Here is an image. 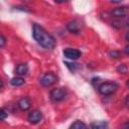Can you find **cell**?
Listing matches in <instances>:
<instances>
[{"label": "cell", "instance_id": "1", "mask_svg": "<svg viewBox=\"0 0 129 129\" xmlns=\"http://www.w3.org/2000/svg\"><path fill=\"white\" fill-rule=\"evenodd\" d=\"M32 36L36 42L46 49H53L55 46L54 37L49 34L43 27L38 24H33L32 26Z\"/></svg>", "mask_w": 129, "mask_h": 129}, {"label": "cell", "instance_id": "2", "mask_svg": "<svg viewBox=\"0 0 129 129\" xmlns=\"http://www.w3.org/2000/svg\"><path fill=\"white\" fill-rule=\"evenodd\" d=\"M118 88L119 85L115 82H105L98 87V92L103 96H109L115 93Z\"/></svg>", "mask_w": 129, "mask_h": 129}, {"label": "cell", "instance_id": "3", "mask_svg": "<svg viewBox=\"0 0 129 129\" xmlns=\"http://www.w3.org/2000/svg\"><path fill=\"white\" fill-rule=\"evenodd\" d=\"M50 99L54 102H59L61 100H63L67 96V91L64 88H56V89H53L51 90L50 94Z\"/></svg>", "mask_w": 129, "mask_h": 129}, {"label": "cell", "instance_id": "4", "mask_svg": "<svg viewBox=\"0 0 129 129\" xmlns=\"http://www.w3.org/2000/svg\"><path fill=\"white\" fill-rule=\"evenodd\" d=\"M57 81V77L52 73H46L40 79V84L43 87H50Z\"/></svg>", "mask_w": 129, "mask_h": 129}, {"label": "cell", "instance_id": "5", "mask_svg": "<svg viewBox=\"0 0 129 129\" xmlns=\"http://www.w3.org/2000/svg\"><path fill=\"white\" fill-rule=\"evenodd\" d=\"M27 119H28V121H29L31 124H37V123H39V122L41 121V119H42V114H41V112L38 111V110H32V111L28 114Z\"/></svg>", "mask_w": 129, "mask_h": 129}, {"label": "cell", "instance_id": "6", "mask_svg": "<svg viewBox=\"0 0 129 129\" xmlns=\"http://www.w3.org/2000/svg\"><path fill=\"white\" fill-rule=\"evenodd\" d=\"M63 55L69 59L75 60L81 56V51L78 49H75V48H66L63 50Z\"/></svg>", "mask_w": 129, "mask_h": 129}, {"label": "cell", "instance_id": "7", "mask_svg": "<svg viewBox=\"0 0 129 129\" xmlns=\"http://www.w3.org/2000/svg\"><path fill=\"white\" fill-rule=\"evenodd\" d=\"M129 13V7L122 6V7H117L111 11V14L114 17H124Z\"/></svg>", "mask_w": 129, "mask_h": 129}, {"label": "cell", "instance_id": "8", "mask_svg": "<svg viewBox=\"0 0 129 129\" xmlns=\"http://www.w3.org/2000/svg\"><path fill=\"white\" fill-rule=\"evenodd\" d=\"M17 106H18V108H19L21 111H27V110H29L30 107H31V102H30V100H29L27 97H23V98H21V99L18 101Z\"/></svg>", "mask_w": 129, "mask_h": 129}, {"label": "cell", "instance_id": "9", "mask_svg": "<svg viewBox=\"0 0 129 129\" xmlns=\"http://www.w3.org/2000/svg\"><path fill=\"white\" fill-rule=\"evenodd\" d=\"M67 29L70 32H72V33H79V31H80V25H79V23L76 20H73V21H70L67 24Z\"/></svg>", "mask_w": 129, "mask_h": 129}, {"label": "cell", "instance_id": "10", "mask_svg": "<svg viewBox=\"0 0 129 129\" xmlns=\"http://www.w3.org/2000/svg\"><path fill=\"white\" fill-rule=\"evenodd\" d=\"M27 72H28V66L26 64V63H20V64H18L17 67H16V69H15V73H16V75H18V76H25L26 74H27Z\"/></svg>", "mask_w": 129, "mask_h": 129}, {"label": "cell", "instance_id": "11", "mask_svg": "<svg viewBox=\"0 0 129 129\" xmlns=\"http://www.w3.org/2000/svg\"><path fill=\"white\" fill-rule=\"evenodd\" d=\"M24 83H25L24 79L21 78L20 76H19V77L12 78L11 81H10V84H11V86H13V87H20V86H22Z\"/></svg>", "mask_w": 129, "mask_h": 129}, {"label": "cell", "instance_id": "12", "mask_svg": "<svg viewBox=\"0 0 129 129\" xmlns=\"http://www.w3.org/2000/svg\"><path fill=\"white\" fill-rule=\"evenodd\" d=\"M90 126L94 129H105L108 127V123L105 121H96V122H93Z\"/></svg>", "mask_w": 129, "mask_h": 129}, {"label": "cell", "instance_id": "13", "mask_svg": "<svg viewBox=\"0 0 129 129\" xmlns=\"http://www.w3.org/2000/svg\"><path fill=\"white\" fill-rule=\"evenodd\" d=\"M87 127H88V125L85 124L84 122L80 121V120L75 121V122L71 125V128H74V129H82V128H87Z\"/></svg>", "mask_w": 129, "mask_h": 129}, {"label": "cell", "instance_id": "14", "mask_svg": "<svg viewBox=\"0 0 129 129\" xmlns=\"http://www.w3.org/2000/svg\"><path fill=\"white\" fill-rule=\"evenodd\" d=\"M7 116H8V111L5 108H2L1 111H0V118H1V120H5Z\"/></svg>", "mask_w": 129, "mask_h": 129}, {"label": "cell", "instance_id": "15", "mask_svg": "<svg viewBox=\"0 0 129 129\" xmlns=\"http://www.w3.org/2000/svg\"><path fill=\"white\" fill-rule=\"evenodd\" d=\"M109 55L113 58H118L121 56V52L120 51H117V50H113V51H110L109 52Z\"/></svg>", "mask_w": 129, "mask_h": 129}, {"label": "cell", "instance_id": "16", "mask_svg": "<svg viewBox=\"0 0 129 129\" xmlns=\"http://www.w3.org/2000/svg\"><path fill=\"white\" fill-rule=\"evenodd\" d=\"M117 71H118L120 74H126L127 71H128V69H127V67H126L125 64H121V66H119V67L117 68Z\"/></svg>", "mask_w": 129, "mask_h": 129}, {"label": "cell", "instance_id": "17", "mask_svg": "<svg viewBox=\"0 0 129 129\" xmlns=\"http://www.w3.org/2000/svg\"><path fill=\"white\" fill-rule=\"evenodd\" d=\"M66 64H67V67H68V68H70L72 71H75L76 69H78V68H79L78 63H74V66H71V63H69V62H66Z\"/></svg>", "mask_w": 129, "mask_h": 129}, {"label": "cell", "instance_id": "18", "mask_svg": "<svg viewBox=\"0 0 129 129\" xmlns=\"http://www.w3.org/2000/svg\"><path fill=\"white\" fill-rule=\"evenodd\" d=\"M5 42H6V38H5V36H4L3 34H1V40H0V46H1V47H4V45H5Z\"/></svg>", "mask_w": 129, "mask_h": 129}, {"label": "cell", "instance_id": "19", "mask_svg": "<svg viewBox=\"0 0 129 129\" xmlns=\"http://www.w3.org/2000/svg\"><path fill=\"white\" fill-rule=\"evenodd\" d=\"M125 104H126V106L127 107H129V95L126 97V99H125Z\"/></svg>", "mask_w": 129, "mask_h": 129}, {"label": "cell", "instance_id": "20", "mask_svg": "<svg viewBox=\"0 0 129 129\" xmlns=\"http://www.w3.org/2000/svg\"><path fill=\"white\" fill-rule=\"evenodd\" d=\"M124 51H125V53H126V54H128V55H129V45H127V46L124 48Z\"/></svg>", "mask_w": 129, "mask_h": 129}, {"label": "cell", "instance_id": "21", "mask_svg": "<svg viewBox=\"0 0 129 129\" xmlns=\"http://www.w3.org/2000/svg\"><path fill=\"white\" fill-rule=\"evenodd\" d=\"M123 127H124V128H128V129H129V120H128V121L123 125Z\"/></svg>", "mask_w": 129, "mask_h": 129}, {"label": "cell", "instance_id": "22", "mask_svg": "<svg viewBox=\"0 0 129 129\" xmlns=\"http://www.w3.org/2000/svg\"><path fill=\"white\" fill-rule=\"evenodd\" d=\"M55 2H57V3H63V2H67V1H69V0H54Z\"/></svg>", "mask_w": 129, "mask_h": 129}, {"label": "cell", "instance_id": "23", "mask_svg": "<svg viewBox=\"0 0 129 129\" xmlns=\"http://www.w3.org/2000/svg\"><path fill=\"white\" fill-rule=\"evenodd\" d=\"M122 0H111V2H113V3H119V2H121Z\"/></svg>", "mask_w": 129, "mask_h": 129}, {"label": "cell", "instance_id": "24", "mask_svg": "<svg viewBox=\"0 0 129 129\" xmlns=\"http://www.w3.org/2000/svg\"><path fill=\"white\" fill-rule=\"evenodd\" d=\"M125 37H126V39H127V40L129 41V31H128V32L126 33V36H125Z\"/></svg>", "mask_w": 129, "mask_h": 129}, {"label": "cell", "instance_id": "25", "mask_svg": "<svg viewBox=\"0 0 129 129\" xmlns=\"http://www.w3.org/2000/svg\"><path fill=\"white\" fill-rule=\"evenodd\" d=\"M126 86H127V88H129V80L127 81V83H126Z\"/></svg>", "mask_w": 129, "mask_h": 129}, {"label": "cell", "instance_id": "26", "mask_svg": "<svg viewBox=\"0 0 129 129\" xmlns=\"http://www.w3.org/2000/svg\"><path fill=\"white\" fill-rule=\"evenodd\" d=\"M127 24H128V25H129V19H128V21H127Z\"/></svg>", "mask_w": 129, "mask_h": 129}]
</instances>
